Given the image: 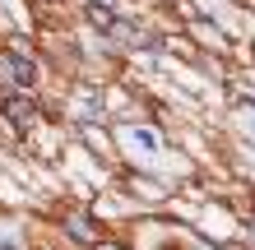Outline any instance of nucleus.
I'll return each mask as SVG.
<instances>
[{
    "instance_id": "7ed1b4c3",
    "label": "nucleus",
    "mask_w": 255,
    "mask_h": 250,
    "mask_svg": "<svg viewBox=\"0 0 255 250\" xmlns=\"http://www.w3.org/2000/svg\"><path fill=\"white\" fill-rule=\"evenodd\" d=\"M5 65H9V79H14V88H33V83H37V65L28 61V56H19V51H14Z\"/></svg>"
},
{
    "instance_id": "f03ea898",
    "label": "nucleus",
    "mask_w": 255,
    "mask_h": 250,
    "mask_svg": "<svg viewBox=\"0 0 255 250\" xmlns=\"http://www.w3.org/2000/svg\"><path fill=\"white\" fill-rule=\"evenodd\" d=\"M0 111H5L14 125H33L37 102H33V97H23V93H5V97H0Z\"/></svg>"
},
{
    "instance_id": "f257e3e1",
    "label": "nucleus",
    "mask_w": 255,
    "mask_h": 250,
    "mask_svg": "<svg viewBox=\"0 0 255 250\" xmlns=\"http://www.w3.org/2000/svg\"><path fill=\"white\" fill-rule=\"evenodd\" d=\"M65 237L70 241H79V246H98L102 241V227L93 223V218H88V213H65Z\"/></svg>"
}]
</instances>
